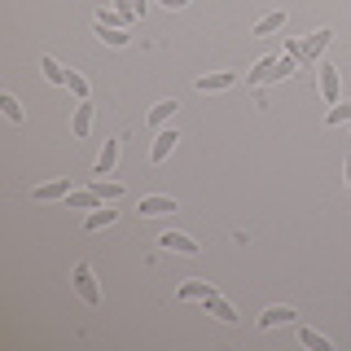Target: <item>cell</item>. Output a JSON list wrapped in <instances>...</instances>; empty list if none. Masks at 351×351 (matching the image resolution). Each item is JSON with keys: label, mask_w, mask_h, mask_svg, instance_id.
<instances>
[{"label": "cell", "mask_w": 351, "mask_h": 351, "mask_svg": "<svg viewBox=\"0 0 351 351\" xmlns=\"http://www.w3.org/2000/svg\"><path fill=\"white\" fill-rule=\"evenodd\" d=\"M299 71V62L285 53V58H263L255 71H246V88H259V84H277V80H285V75H294Z\"/></svg>", "instance_id": "6da1fadb"}, {"label": "cell", "mask_w": 351, "mask_h": 351, "mask_svg": "<svg viewBox=\"0 0 351 351\" xmlns=\"http://www.w3.org/2000/svg\"><path fill=\"white\" fill-rule=\"evenodd\" d=\"M71 281H75V290H80V299L88 307H101V290H97V277H93V268H88V263H75V268H71Z\"/></svg>", "instance_id": "7a4b0ae2"}, {"label": "cell", "mask_w": 351, "mask_h": 351, "mask_svg": "<svg viewBox=\"0 0 351 351\" xmlns=\"http://www.w3.org/2000/svg\"><path fill=\"white\" fill-rule=\"evenodd\" d=\"M316 75H321V97L329 106L343 101V80H338V66H316Z\"/></svg>", "instance_id": "3957f363"}, {"label": "cell", "mask_w": 351, "mask_h": 351, "mask_svg": "<svg viewBox=\"0 0 351 351\" xmlns=\"http://www.w3.org/2000/svg\"><path fill=\"white\" fill-rule=\"evenodd\" d=\"M176 141H180V136H176V128H158V136H154V149H149V162H154V167H162V162L171 158Z\"/></svg>", "instance_id": "277c9868"}, {"label": "cell", "mask_w": 351, "mask_h": 351, "mask_svg": "<svg viewBox=\"0 0 351 351\" xmlns=\"http://www.w3.org/2000/svg\"><path fill=\"white\" fill-rule=\"evenodd\" d=\"M215 285L211 281H202V277H193V281H184L180 285V290H176V299H180V303H189V299H197V303H206V299H215Z\"/></svg>", "instance_id": "5b68a950"}, {"label": "cell", "mask_w": 351, "mask_h": 351, "mask_svg": "<svg viewBox=\"0 0 351 351\" xmlns=\"http://www.w3.org/2000/svg\"><path fill=\"white\" fill-rule=\"evenodd\" d=\"M233 84H237V71H215V75L197 80V93H228Z\"/></svg>", "instance_id": "8992f818"}, {"label": "cell", "mask_w": 351, "mask_h": 351, "mask_svg": "<svg viewBox=\"0 0 351 351\" xmlns=\"http://www.w3.org/2000/svg\"><path fill=\"white\" fill-rule=\"evenodd\" d=\"M158 246H162V250H176V255H197V241H193L189 233H162Z\"/></svg>", "instance_id": "52a82bcc"}, {"label": "cell", "mask_w": 351, "mask_h": 351, "mask_svg": "<svg viewBox=\"0 0 351 351\" xmlns=\"http://www.w3.org/2000/svg\"><path fill=\"white\" fill-rule=\"evenodd\" d=\"M136 211H141V215H167V211H176V197H167V193H149V197H141Z\"/></svg>", "instance_id": "ba28073f"}, {"label": "cell", "mask_w": 351, "mask_h": 351, "mask_svg": "<svg viewBox=\"0 0 351 351\" xmlns=\"http://www.w3.org/2000/svg\"><path fill=\"white\" fill-rule=\"evenodd\" d=\"M71 132H75V136H88V132H93V101H80V106H75Z\"/></svg>", "instance_id": "9c48e42d"}, {"label": "cell", "mask_w": 351, "mask_h": 351, "mask_svg": "<svg viewBox=\"0 0 351 351\" xmlns=\"http://www.w3.org/2000/svg\"><path fill=\"white\" fill-rule=\"evenodd\" d=\"M62 197H71V180H49L36 189V202H62Z\"/></svg>", "instance_id": "30bf717a"}, {"label": "cell", "mask_w": 351, "mask_h": 351, "mask_svg": "<svg viewBox=\"0 0 351 351\" xmlns=\"http://www.w3.org/2000/svg\"><path fill=\"white\" fill-rule=\"evenodd\" d=\"M88 189L101 197V202H114V197H123V184H119V180H106V176H93V184H88Z\"/></svg>", "instance_id": "8fae6325"}, {"label": "cell", "mask_w": 351, "mask_h": 351, "mask_svg": "<svg viewBox=\"0 0 351 351\" xmlns=\"http://www.w3.org/2000/svg\"><path fill=\"white\" fill-rule=\"evenodd\" d=\"M114 162H119V136L114 141H106V149L101 154H97V176H110V171H114Z\"/></svg>", "instance_id": "7c38bea8"}, {"label": "cell", "mask_w": 351, "mask_h": 351, "mask_svg": "<svg viewBox=\"0 0 351 351\" xmlns=\"http://www.w3.org/2000/svg\"><path fill=\"white\" fill-rule=\"evenodd\" d=\"M66 206H75V211H97V206H101V197H97L93 189H71Z\"/></svg>", "instance_id": "4fadbf2b"}, {"label": "cell", "mask_w": 351, "mask_h": 351, "mask_svg": "<svg viewBox=\"0 0 351 351\" xmlns=\"http://www.w3.org/2000/svg\"><path fill=\"white\" fill-rule=\"evenodd\" d=\"M294 321V307H268L259 316V329H277V325H290Z\"/></svg>", "instance_id": "5bb4252c"}, {"label": "cell", "mask_w": 351, "mask_h": 351, "mask_svg": "<svg viewBox=\"0 0 351 351\" xmlns=\"http://www.w3.org/2000/svg\"><path fill=\"white\" fill-rule=\"evenodd\" d=\"M281 27H285V9H272V14H263L255 22V31H250V36H272V31H281Z\"/></svg>", "instance_id": "9a60e30c"}, {"label": "cell", "mask_w": 351, "mask_h": 351, "mask_svg": "<svg viewBox=\"0 0 351 351\" xmlns=\"http://www.w3.org/2000/svg\"><path fill=\"white\" fill-rule=\"evenodd\" d=\"M285 53L299 62V71H316V58L307 53V44H303V40H285Z\"/></svg>", "instance_id": "2e32d148"}, {"label": "cell", "mask_w": 351, "mask_h": 351, "mask_svg": "<svg viewBox=\"0 0 351 351\" xmlns=\"http://www.w3.org/2000/svg\"><path fill=\"white\" fill-rule=\"evenodd\" d=\"M206 312H211L215 321H224V325H233V321H237V307L228 303V299H219V294H215V299H206Z\"/></svg>", "instance_id": "e0dca14e"}, {"label": "cell", "mask_w": 351, "mask_h": 351, "mask_svg": "<svg viewBox=\"0 0 351 351\" xmlns=\"http://www.w3.org/2000/svg\"><path fill=\"white\" fill-rule=\"evenodd\" d=\"M114 219H119V211H110V206H97V211H88L84 228H88V233H97V228H110Z\"/></svg>", "instance_id": "ac0fdd59"}, {"label": "cell", "mask_w": 351, "mask_h": 351, "mask_svg": "<svg viewBox=\"0 0 351 351\" xmlns=\"http://www.w3.org/2000/svg\"><path fill=\"white\" fill-rule=\"evenodd\" d=\"M132 22H136V18H132V14H119V9H97V27H132Z\"/></svg>", "instance_id": "d6986e66"}, {"label": "cell", "mask_w": 351, "mask_h": 351, "mask_svg": "<svg viewBox=\"0 0 351 351\" xmlns=\"http://www.w3.org/2000/svg\"><path fill=\"white\" fill-rule=\"evenodd\" d=\"M176 110H180V101H176V97H167V101H158V106L149 110V128H162V123H167V119L176 114Z\"/></svg>", "instance_id": "ffe728a7"}, {"label": "cell", "mask_w": 351, "mask_h": 351, "mask_svg": "<svg viewBox=\"0 0 351 351\" xmlns=\"http://www.w3.org/2000/svg\"><path fill=\"white\" fill-rule=\"evenodd\" d=\"M97 40L110 44V49H123L132 36H128V27H97Z\"/></svg>", "instance_id": "44dd1931"}, {"label": "cell", "mask_w": 351, "mask_h": 351, "mask_svg": "<svg viewBox=\"0 0 351 351\" xmlns=\"http://www.w3.org/2000/svg\"><path fill=\"white\" fill-rule=\"evenodd\" d=\"M329 40H334V31H329V27H321V31H312V36H307L303 44H307V53H312V58H321V53L329 49Z\"/></svg>", "instance_id": "7402d4cb"}, {"label": "cell", "mask_w": 351, "mask_h": 351, "mask_svg": "<svg viewBox=\"0 0 351 351\" xmlns=\"http://www.w3.org/2000/svg\"><path fill=\"white\" fill-rule=\"evenodd\" d=\"M343 123H351V101H338V106L325 114V128H343Z\"/></svg>", "instance_id": "603a6c76"}, {"label": "cell", "mask_w": 351, "mask_h": 351, "mask_svg": "<svg viewBox=\"0 0 351 351\" xmlns=\"http://www.w3.org/2000/svg\"><path fill=\"white\" fill-rule=\"evenodd\" d=\"M0 110H5L9 123H22V106H18V97H14V93H0Z\"/></svg>", "instance_id": "cb8c5ba5"}, {"label": "cell", "mask_w": 351, "mask_h": 351, "mask_svg": "<svg viewBox=\"0 0 351 351\" xmlns=\"http://www.w3.org/2000/svg\"><path fill=\"white\" fill-rule=\"evenodd\" d=\"M299 343H303V347H312V351H329V338H325V334H316V329H299Z\"/></svg>", "instance_id": "d4e9b609"}, {"label": "cell", "mask_w": 351, "mask_h": 351, "mask_svg": "<svg viewBox=\"0 0 351 351\" xmlns=\"http://www.w3.org/2000/svg\"><path fill=\"white\" fill-rule=\"evenodd\" d=\"M40 75H44L49 84H66V71H62V66L53 62V58H44V62H40Z\"/></svg>", "instance_id": "484cf974"}, {"label": "cell", "mask_w": 351, "mask_h": 351, "mask_svg": "<svg viewBox=\"0 0 351 351\" xmlns=\"http://www.w3.org/2000/svg\"><path fill=\"white\" fill-rule=\"evenodd\" d=\"M66 88H71V93L80 97V101H88V80H84L80 71H66Z\"/></svg>", "instance_id": "4316f807"}, {"label": "cell", "mask_w": 351, "mask_h": 351, "mask_svg": "<svg viewBox=\"0 0 351 351\" xmlns=\"http://www.w3.org/2000/svg\"><path fill=\"white\" fill-rule=\"evenodd\" d=\"M128 5H132V14H136V18H145V9H149V0H128Z\"/></svg>", "instance_id": "83f0119b"}, {"label": "cell", "mask_w": 351, "mask_h": 351, "mask_svg": "<svg viewBox=\"0 0 351 351\" xmlns=\"http://www.w3.org/2000/svg\"><path fill=\"white\" fill-rule=\"evenodd\" d=\"M158 5H162V9H184L189 0H158Z\"/></svg>", "instance_id": "f1b7e54d"}, {"label": "cell", "mask_w": 351, "mask_h": 351, "mask_svg": "<svg viewBox=\"0 0 351 351\" xmlns=\"http://www.w3.org/2000/svg\"><path fill=\"white\" fill-rule=\"evenodd\" d=\"M343 180H347V189H351V154H347V162H343Z\"/></svg>", "instance_id": "f546056e"}]
</instances>
